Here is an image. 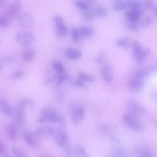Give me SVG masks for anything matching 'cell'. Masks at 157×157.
<instances>
[{
    "mask_svg": "<svg viewBox=\"0 0 157 157\" xmlns=\"http://www.w3.org/2000/svg\"><path fill=\"white\" fill-rule=\"evenodd\" d=\"M21 9V4L19 1H14L8 7L4 15L10 21L20 15Z\"/></svg>",
    "mask_w": 157,
    "mask_h": 157,
    "instance_id": "cell-7",
    "label": "cell"
},
{
    "mask_svg": "<svg viewBox=\"0 0 157 157\" xmlns=\"http://www.w3.org/2000/svg\"><path fill=\"white\" fill-rule=\"evenodd\" d=\"M65 56L72 60H75L79 59L82 56V52L76 48H67L65 51Z\"/></svg>",
    "mask_w": 157,
    "mask_h": 157,
    "instance_id": "cell-17",
    "label": "cell"
},
{
    "mask_svg": "<svg viewBox=\"0 0 157 157\" xmlns=\"http://www.w3.org/2000/svg\"><path fill=\"white\" fill-rule=\"evenodd\" d=\"M12 153L13 157H28V153L18 147H13Z\"/></svg>",
    "mask_w": 157,
    "mask_h": 157,
    "instance_id": "cell-28",
    "label": "cell"
},
{
    "mask_svg": "<svg viewBox=\"0 0 157 157\" xmlns=\"http://www.w3.org/2000/svg\"><path fill=\"white\" fill-rule=\"evenodd\" d=\"M127 6L129 7V10H136V11H142V3L138 1H130L126 2Z\"/></svg>",
    "mask_w": 157,
    "mask_h": 157,
    "instance_id": "cell-27",
    "label": "cell"
},
{
    "mask_svg": "<svg viewBox=\"0 0 157 157\" xmlns=\"http://www.w3.org/2000/svg\"><path fill=\"white\" fill-rule=\"evenodd\" d=\"M31 100L24 99L18 105L16 110V120L19 125H22L25 121V109L29 104H32Z\"/></svg>",
    "mask_w": 157,
    "mask_h": 157,
    "instance_id": "cell-6",
    "label": "cell"
},
{
    "mask_svg": "<svg viewBox=\"0 0 157 157\" xmlns=\"http://www.w3.org/2000/svg\"><path fill=\"white\" fill-rule=\"evenodd\" d=\"M4 150H5V148H4V145H3L2 143L0 141V155H2L4 154Z\"/></svg>",
    "mask_w": 157,
    "mask_h": 157,
    "instance_id": "cell-42",
    "label": "cell"
},
{
    "mask_svg": "<svg viewBox=\"0 0 157 157\" xmlns=\"http://www.w3.org/2000/svg\"><path fill=\"white\" fill-rule=\"evenodd\" d=\"M18 21L20 26L25 29L29 28L35 24V19L33 16L28 12L21 13L18 18Z\"/></svg>",
    "mask_w": 157,
    "mask_h": 157,
    "instance_id": "cell-11",
    "label": "cell"
},
{
    "mask_svg": "<svg viewBox=\"0 0 157 157\" xmlns=\"http://www.w3.org/2000/svg\"><path fill=\"white\" fill-rule=\"evenodd\" d=\"M124 124L131 129L135 131H141L144 129L143 124L137 116L130 113H124L123 116Z\"/></svg>",
    "mask_w": 157,
    "mask_h": 157,
    "instance_id": "cell-3",
    "label": "cell"
},
{
    "mask_svg": "<svg viewBox=\"0 0 157 157\" xmlns=\"http://www.w3.org/2000/svg\"><path fill=\"white\" fill-rule=\"evenodd\" d=\"M95 17L99 18H102L105 17L107 15L108 10L107 8L104 5H97L93 9Z\"/></svg>",
    "mask_w": 157,
    "mask_h": 157,
    "instance_id": "cell-19",
    "label": "cell"
},
{
    "mask_svg": "<svg viewBox=\"0 0 157 157\" xmlns=\"http://www.w3.org/2000/svg\"><path fill=\"white\" fill-rule=\"evenodd\" d=\"M127 7L126 2L123 1H113L112 2V7L115 11L121 12L126 9Z\"/></svg>",
    "mask_w": 157,
    "mask_h": 157,
    "instance_id": "cell-23",
    "label": "cell"
},
{
    "mask_svg": "<svg viewBox=\"0 0 157 157\" xmlns=\"http://www.w3.org/2000/svg\"><path fill=\"white\" fill-rule=\"evenodd\" d=\"M0 112L5 116H10L12 113V109L9 103L5 99L0 100Z\"/></svg>",
    "mask_w": 157,
    "mask_h": 157,
    "instance_id": "cell-16",
    "label": "cell"
},
{
    "mask_svg": "<svg viewBox=\"0 0 157 157\" xmlns=\"http://www.w3.org/2000/svg\"><path fill=\"white\" fill-rule=\"evenodd\" d=\"M116 44H117V45H118L119 47H124V48L128 49L131 46H132V42H131V40L129 37L124 36V37H122L117 39V40L116 42Z\"/></svg>",
    "mask_w": 157,
    "mask_h": 157,
    "instance_id": "cell-22",
    "label": "cell"
},
{
    "mask_svg": "<svg viewBox=\"0 0 157 157\" xmlns=\"http://www.w3.org/2000/svg\"><path fill=\"white\" fill-rule=\"evenodd\" d=\"M40 157H53V156H50L48 155H41Z\"/></svg>",
    "mask_w": 157,
    "mask_h": 157,
    "instance_id": "cell-47",
    "label": "cell"
},
{
    "mask_svg": "<svg viewBox=\"0 0 157 157\" xmlns=\"http://www.w3.org/2000/svg\"><path fill=\"white\" fill-rule=\"evenodd\" d=\"M75 85H78L79 86H83V83L81 81H78V82H75Z\"/></svg>",
    "mask_w": 157,
    "mask_h": 157,
    "instance_id": "cell-45",
    "label": "cell"
},
{
    "mask_svg": "<svg viewBox=\"0 0 157 157\" xmlns=\"http://www.w3.org/2000/svg\"><path fill=\"white\" fill-rule=\"evenodd\" d=\"M40 115L41 117L38 119L39 122L40 123H43L45 121L57 123L61 117L55 109L51 107L43 108L40 111Z\"/></svg>",
    "mask_w": 157,
    "mask_h": 157,
    "instance_id": "cell-2",
    "label": "cell"
},
{
    "mask_svg": "<svg viewBox=\"0 0 157 157\" xmlns=\"http://www.w3.org/2000/svg\"><path fill=\"white\" fill-rule=\"evenodd\" d=\"M21 57L25 62H31L34 59L35 52L33 49H27L23 52Z\"/></svg>",
    "mask_w": 157,
    "mask_h": 157,
    "instance_id": "cell-24",
    "label": "cell"
},
{
    "mask_svg": "<svg viewBox=\"0 0 157 157\" xmlns=\"http://www.w3.org/2000/svg\"><path fill=\"white\" fill-rule=\"evenodd\" d=\"M126 107L128 113L136 116L142 115L145 112L143 106L134 99L128 100L126 103Z\"/></svg>",
    "mask_w": 157,
    "mask_h": 157,
    "instance_id": "cell-8",
    "label": "cell"
},
{
    "mask_svg": "<svg viewBox=\"0 0 157 157\" xmlns=\"http://www.w3.org/2000/svg\"><path fill=\"white\" fill-rule=\"evenodd\" d=\"M75 6L80 9L82 11L85 10L86 9H90V2L86 1H76L74 2Z\"/></svg>",
    "mask_w": 157,
    "mask_h": 157,
    "instance_id": "cell-30",
    "label": "cell"
},
{
    "mask_svg": "<svg viewBox=\"0 0 157 157\" xmlns=\"http://www.w3.org/2000/svg\"><path fill=\"white\" fill-rule=\"evenodd\" d=\"M133 74L139 77L145 78L150 75V70L147 67H142L137 69Z\"/></svg>",
    "mask_w": 157,
    "mask_h": 157,
    "instance_id": "cell-26",
    "label": "cell"
},
{
    "mask_svg": "<svg viewBox=\"0 0 157 157\" xmlns=\"http://www.w3.org/2000/svg\"><path fill=\"white\" fill-rule=\"evenodd\" d=\"M132 47L133 58L137 64L143 63L150 55V49L145 47H142L138 40L133 41Z\"/></svg>",
    "mask_w": 157,
    "mask_h": 157,
    "instance_id": "cell-1",
    "label": "cell"
},
{
    "mask_svg": "<svg viewBox=\"0 0 157 157\" xmlns=\"http://www.w3.org/2000/svg\"><path fill=\"white\" fill-rule=\"evenodd\" d=\"M5 5V1L3 0H0V8L4 7Z\"/></svg>",
    "mask_w": 157,
    "mask_h": 157,
    "instance_id": "cell-43",
    "label": "cell"
},
{
    "mask_svg": "<svg viewBox=\"0 0 157 157\" xmlns=\"http://www.w3.org/2000/svg\"><path fill=\"white\" fill-rule=\"evenodd\" d=\"M66 79V75L65 73H62V74H57V84L58 85H61L63 82L65 81Z\"/></svg>",
    "mask_w": 157,
    "mask_h": 157,
    "instance_id": "cell-39",
    "label": "cell"
},
{
    "mask_svg": "<svg viewBox=\"0 0 157 157\" xmlns=\"http://www.w3.org/2000/svg\"><path fill=\"white\" fill-rule=\"evenodd\" d=\"M85 116V109L82 105L76 106L72 112L71 120L74 124H77L81 122Z\"/></svg>",
    "mask_w": 157,
    "mask_h": 157,
    "instance_id": "cell-13",
    "label": "cell"
},
{
    "mask_svg": "<svg viewBox=\"0 0 157 157\" xmlns=\"http://www.w3.org/2000/svg\"><path fill=\"white\" fill-rule=\"evenodd\" d=\"M145 78L139 77L135 75H132L128 81L129 89L133 92L140 91L144 84Z\"/></svg>",
    "mask_w": 157,
    "mask_h": 157,
    "instance_id": "cell-9",
    "label": "cell"
},
{
    "mask_svg": "<svg viewBox=\"0 0 157 157\" xmlns=\"http://www.w3.org/2000/svg\"><path fill=\"white\" fill-rule=\"evenodd\" d=\"M82 13L83 18L86 21H92L95 18V15L93 10L90 9L82 11Z\"/></svg>",
    "mask_w": 157,
    "mask_h": 157,
    "instance_id": "cell-29",
    "label": "cell"
},
{
    "mask_svg": "<svg viewBox=\"0 0 157 157\" xmlns=\"http://www.w3.org/2000/svg\"><path fill=\"white\" fill-rule=\"evenodd\" d=\"M16 41L21 46L27 47L32 44L34 37L32 33L27 31H21L15 35Z\"/></svg>",
    "mask_w": 157,
    "mask_h": 157,
    "instance_id": "cell-4",
    "label": "cell"
},
{
    "mask_svg": "<svg viewBox=\"0 0 157 157\" xmlns=\"http://www.w3.org/2000/svg\"><path fill=\"white\" fill-rule=\"evenodd\" d=\"M6 132L8 137L12 140H15L17 138V129L13 124H8L6 127Z\"/></svg>",
    "mask_w": 157,
    "mask_h": 157,
    "instance_id": "cell-21",
    "label": "cell"
},
{
    "mask_svg": "<svg viewBox=\"0 0 157 157\" xmlns=\"http://www.w3.org/2000/svg\"><path fill=\"white\" fill-rule=\"evenodd\" d=\"M53 137L58 146L60 147H66L68 145L69 137L67 134L65 132L64 129L56 128L54 131Z\"/></svg>",
    "mask_w": 157,
    "mask_h": 157,
    "instance_id": "cell-5",
    "label": "cell"
},
{
    "mask_svg": "<svg viewBox=\"0 0 157 157\" xmlns=\"http://www.w3.org/2000/svg\"><path fill=\"white\" fill-rule=\"evenodd\" d=\"M78 77V78L80 79V80H82V81L93 82L94 80V78L93 76H91L89 74H87L85 72H80Z\"/></svg>",
    "mask_w": 157,
    "mask_h": 157,
    "instance_id": "cell-32",
    "label": "cell"
},
{
    "mask_svg": "<svg viewBox=\"0 0 157 157\" xmlns=\"http://www.w3.org/2000/svg\"><path fill=\"white\" fill-rule=\"evenodd\" d=\"M107 59H106V54L104 52H101L98 56V58L96 59V61L99 63L100 64H102V63H104V61H105Z\"/></svg>",
    "mask_w": 157,
    "mask_h": 157,
    "instance_id": "cell-38",
    "label": "cell"
},
{
    "mask_svg": "<svg viewBox=\"0 0 157 157\" xmlns=\"http://www.w3.org/2000/svg\"><path fill=\"white\" fill-rule=\"evenodd\" d=\"M3 157H12L10 155H9V154H8V153H6V154H5V155H4V156Z\"/></svg>",
    "mask_w": 157,
    "mask_h": 157,
    "instance_id": "cell-46",
    "label": "cell"
},
{
    "mask_svg": "<svg viewBox=\"0 0 157 157\" xmlns=\"http://www.w3.org/2000/svg\"><path fill=\"white\" fill-rule=\"evenodd\" d=\"M78 30H79V33H80L81 38L90 37L94 33L93 28L91 26H88V25L81 26L78 28Z\"/></svg>",
    "mask_w": 157,
    "mask_h": 157,
    "instance_id": "cell-18",
    "label": "cell"
},
{
    "mask_svg": "<svg viewBox=\"0 0 157 157\" xmlns=\"http://www.w3.org/2000/svg\"><path fill=\"white\" fill-rule=\"evenodd\" d=\"M144 5L147 10H150L151 9H153V2L152 1H144Z\"/></svg>",
    "mask_w": 157,
    "mask_h": 157,
    "instance_id": "cell-41",
    "label": "cell"
},
{
    "mask_svg": "<svg viewBox=\"0 0 157 157\" xmlns=\"http://www.w3.org/2000/svg\"><path fill=\"white\" fill-rule=\"evenodd\" d=\"M74 157H90V155L85 148L78 144L74 148Z\"/></svg>",
    "mask_w": 157,
    "mask_h": 157,
    "instance_id": "cell-25",
    "label": "cell"
},
{
    "mask_svg": "<svg viewBox=\"0 0 157 157\" xmlns=\"http://www.w3.org/2000/svg\"><path fill=\"white\" fill-rule=\"evenodd\" d=\"M54 129L49 126L40 127L36 131V134L38 136H53Z\"/></svg>",
    "mask_w": 157,
    "mask_h": 157,
    "instance_id": "cell-20",
    "label": "cell"
},
{
    "mask_svg": "<svg viewBox=\"0 0 157 157\" xmlns=\"http://www.w3.org/2000/svg\"><path fill=\"white\" fill-rule=\"evenodd\" d=\"M126 25L129 30L131 31H137L139 30V25L136 22H131L127 21Z\"/></svg>",
    "mask_w": 157,
    "mask_h": 157,
    "instance_id": "cell-34",
    "label": "cell"
},
{
    "mask_svg": "<svg viewBox=\"0 0 157 157\" xmlns=\"http://www.w3.org/2000/svg\"><path fill=\"white\" fill-rule=\"evenodd\" d=\"M23 75H24L23 71L18 69V70H17L12 73V74L10 75V78L13 80H18V79H20L21 78H22L23 77Z\"/></svg>",
    "mask_w": 157,
    "mask_h": 157,
    "instance_id": "cell-33",
    "label": "cell"
},
{
    "mask_svg": "<svg viewBox=\"0 0 157 157\" xmlns=\"http://www.w3.org/2000/svg\"><path fill=\"white\" fill-rule=\"evenodd\" d=\"M23 139L26 142V144H28L29 145L32 146L34 145V139L29 132H23Z\"/></svg>",
    "mask_w": 157,
    "mask_h": 157,
    "instance_id": "cell-36",
    "label": "cell"
},
{
    "mask_svg": "<svg viewBox=\"0 0 157 157\" xmlns=\"http://www.w3.org/2000/svg\"><path fill=\"white\" fill-rule=\"evenodd\" d=\"M136 151L138 157H155L151 149L145 145L139 146Z\"/></svg>",
    "mask_w": 157,
    "mask_h": 157,
    "instance_id": "cell-15",
    "label": "cell"
},
{
    "mask_svg": "<svg viewBox=\"0 0 157 157\" xmlns=\"http://www.w3.org/2000/svg\"><path fill=\"white\" fill-rule=\"evenodd\" d=\"M53 20L57 35L59 37H64L67 34V28L63 18L59 15H56Z\"/></svg>",
    "mask_w": 157,
    "mask_h": 157,
    "instance_id": "cell-12",
    "label": "cell"
},
{
    "mask_svg": "<svg viewBox=\"0 0 157 157\" xmlns=\"http://www.w3.org/2000/svg\"><path fill=\"white\" fill-rule=\"evenodd\" d=\"M151 18L149 17H145L142 20V21L141 22V25L143 28H146L151 25Z\"/></svg>",
    "mask_w": 157,
    "mask_h": 157,
    "instance_id": "cell-40",
    "label": "cell"
},
{
    "mask_svg": "<svg viewBox=\"0 0 157 157\" xmlns=\"http://www.w3.org/2000/svg\"><path fill=\"white\" fill-rule=\"evenodd\" d=\"M52 67L57 74L65 73V68L63 64L59 61H55L53 63Z\"/></svg>",
    "mask_w": 157,
    "mask_h": 157,
    "instance_id": "cell-31",
    "label": "cell"
},
{
    "mask_svg": "<svg viewBox=\"0 0 157 157\" xmlns=\"http://www.w3.org/2000/svg\"><path fill=\"white\" fill-rule=\"evenodd\" d=\"M153 13H154V14L155 15V16L157 17V6H155V7H153Z\"/></svg>",
    "mask_w": 157,
    "mask_h": 157,
    "instance_id": "cell-44",
    "label": "cell"
},
{
    "mask_svg": "<svg viewBox=\"0 0 157 157\" xmlns=\"http://www.w3.org/2000/svg\"><path fill=\"white\" fill-rule=\"evenodd\" d=\"M142 11H136L132 10H128L125 14L127 21L136 23H137V21L140 20V18L142 17Z\"/></svg>",
    "mask_w": 157,
    "mask_h": 157,
    "instance_id": "cell-14",
    "label": "cell"
},
{
    "mask_svg": "<svg viewBox=\"0 0 157 157\" xmlns=\"http://www.w3.org/2000/svg\"><path fill=\"white\" fill-rule=\"evenodd\" d=\"M71 36H72V40L74 42H77L81 38L78 28H73L72 29V30H71Z\"/></svg>",
    "mask_w": 157,
    "mask_h": 157,
    "instance_id": "cell-35",
    "label": "cell"
},
{
    "mask_svg": "<svg viewBox=\"0 0 157 157\" xmlns=\"http://www.w3.org/2000/svg\"><path fill=\"white\" fill-rule=\"evenodd\" d=\"M10 20L4 15H0V27L6 28L8 26L10 23Z\"/></svg>",
    "mask_w": 157,
    "mask_h": 157,
    "instance_id": "cell-37",
    "label": "cell"
},
{
    "mask_svg": "<svg viewBox=\"0 0 157 157\" xmlns=\"http://www.w3.org/2000/svg\"><path fill=\"white\" fill-rule=\"evenodd\" d=\"M101 74L104 80L107 82L110 83L113 80V71L112 67L109 63L106 60L101 64Z\"/></svg>",
    "mask_w": 157,
    "mask_h": 157,
    "instance_id": "cell-10",
    "label": "cell"
}]
</instances>
